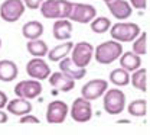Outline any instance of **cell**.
I'll return each instance as SVG.
<instances>
[{"label": "cell", "mask_w": 150, "mask_h": 135, "mask_svg": "<svg viewBox=\"0 0 150 135\" xmlns=\"http://www.w3.org/2000/svg\"><path fill=\"white\" fill-rule=\"evenodd\" d=\"M103 96V108L108 115H120L126 109V95L123 90L107 89Z\"/></svg>", "instance_id": "cell-4"}, {"label": "cell", "mask_w": 150, "mask_h": 135, "mask_svg": "<svg viewBox=\"0 0 150 135\" xmlns=\"http://www.w3.org/2000/svg\"><path fill=\"white\" fill-rule=\"evenodd\" d=\"M48 78H49V84L54 89L59 90V92H65L67 93V92H71L75 87L74 78H71L69 76H67L62 71H59V73H51V76Z\"/></svg>", "instance_id": "cell-14"}, {"label": "cell", "mask_w": 150, "mask_h": 135, "mask_svg": "<svg viewBox=\"0 0 150 135\" xmlns=\"http://www.w3.org/2000/svg\"><path fill=\"white\" fill-rule=\"evenodd\" d=\"M110 81H111L114 86H118V87H123V86H127L130 83V73L124 68H114L111 73H110Z\"/></svg>", "instance_id": "cell-25"}, {"label": "cell", "mask_w": 150, "mask_h": 135, "mask_svg": "<svg viewBox=\"0 0 150 135\" xmlns=\"http://www.w3.org/2000/svg\"><path fill=\"white\" fill-rule=\"evenodd\" d=\"M90 28L91 31L95 34H105L107 31H110V26H111V20L105 16H95L91 22H90Z\"/></svg>", "instance_id": "cell-26"}, {"label": "cell", "mask_w": 150, "mask_h": 135, "mask_svg": "<svg viewBox=\"0 0 150 135\" xmlns=\"http://www.w3.org/2000/svg\"><path fill=\"white\" fill-rule=\"evenodd\" d=\"M72 47H74V42L68 39V41H65L64 44H59V45L54 47L52 50H49L46 55H48V58H49L51 61L56 62V61H59V60L67 57V55L71 52Z\"/></svg>", "instance_id": "cell-20"}, {"label": "cell", "mask_w": 150, "mask_h": 135, "mask_svg": "<svg viewBox=\"0 0 150 135\" xmlns=\"http://www.w3.org/2000/svg\"><path fill=\"white\" fill-rule=\"evenodd\" d=\"M25 3L23 0H4L0 6V18L4 22L15 23L25 13Z\"/></svg>", "instance_id": "cell-5"}, {"label": "cell", "mask_w": 150, "mask_h": 135, "mask_svg": "<svg viewBox=\"0 0 150 135\" xmlns=\"http://www.w3.org/2000/svg\"><path fill=\"white\" fill-rule=\"evenodd\" d=\"M7 119H9L7 113H6L3 109H0V124H6V122H7Z\"/></svg>", "instance_id": "cell-32"}, {"label": "cell", "mask_w": 150, "mask_h": 135, "mask_svg": "<svg viewBox=\"0 0 150 135\" xmlns=\"http://www.w3.org/2000/svg\"><path fill=\"white\" fill-rule=\"evenodd\" d=\"M42 1H43V0H23L25 6H26V7H29V9H32V10L39 9V7H40V4H42Z\"/></svg>", "instance_id": "cell-30"}, {"label": "cell", "mask_w": 150, "mask_h": 135, "mask_svg": "<svg viewBox=\"0 0 150 135\" xmlns=\"http://www.w3.org/2000/svg\"><path fill=\"white\" fill-rule=\"evenodd\" d=\"M108 89V83L103 78H93L88 83H85L81 89V96L90 102L97 100L105 93V90Z\"/></svg>", "instance_id": "cell-10"}, {"label": "cell", "mask_w": 150, "mask_h": 135, "mask_svg": "<svg viewBox=\"0 0 150 135\" xmlns=\"http://www.w3.org/2000/svg\"><path fill=\"white\" fill-rule=\"evenodd\" d=\"M42 93V84L39 80L30 78V80H22L15 86V95L18 97H23L28 100L36 99Z\"/></svg>", "instance_id": "cell-9"}, {"label": "cell", "mask_w": 150, "mask_h": 135, "mask_svg": "<svg viewBox=\"0 0 150 135\" xmlns=\"http://www.w3.org/2000/svg\"><path fill=\"white\" fill-rule=\"evenodd\" d=\"M6 109L12 115L22 116V115H26V113H30L32 112V103L28 99L16 97V99H12V100H9L6 103Z\"/></svg>", "instance_id": "cell-16"}, {"label": "cell", "mask_w": 150, "mask_h": 135, "mask_svg": "<svg viewBox=\"0 0 150 135\" xmlns=\"http://www.w3.org/2000/svg\"><path fill=\"white\" fill-rule=\"evenodd\" d=\"M127 112L134 118H143L147 113V102L146 99H136L129 103Z\"/></svg>", "instance_id": "cell-24"}, {"label": "cell", "mask_w": 150, "mask_h": 135, "mask_svg": "<svg viewBox=\"0 0 150 135\" xmlns=\"http://www.w3.org/2000/svg\"><path fill=\"white\" fill-rule=\"evenodd\" d=\"M69 115L74 119L75 122H79V124H85L88 122L91 118H93V106H91V102L84 99V97H78L75 99L74 103L71 105V109H69Z\"/></svg>", "instance_id": "cell-6"}, {"label": "cell", "mask_w": 150, "mask_h": 135, "mask_svg": "<svg viewBox=\"0 0 150 135\" xmlns=\"http://www.w3.org/2000/svg\"><path fill=\"white\" fill-rule=\"evenodd\" d=\"M129 3H130L131 7H134L137 10H144L147 6V0H130Z\"/></svg>", "instance_id": "cell-29"}, {"label": "cell", "mask_w": 150, "mask_h": 135, "mask_svg": "<svg viewBox=\"0 0 150 135\" xmlns=\"http://www.w3.org/2000/svg\"><path fill=\"white\" fill-rule=\"evenodd\" d=\"M26 73L29 74L30 78L35 80H46L51 76V67L48 65V62L42 57H33L28 64H26Z\"/></svg>", "instance_id": "cell-11"}, {"label": "cell", "mask_w": 150, "mask_h": 135, "mask_svg": "<svg viewBox=\"0 0 150 135\" xmlns=\"http://www.w3.org/2000/svg\"><path fill=\"white\" fill-rule=\"evenodd\" d=\"M72 23L69 19H55V23L52 26L54 38L59 41H68L72 34Z\"/></svg>", "instance_id": "cell-17"}, {"label": "cell", "mask_w": 150, "mask_h": 135, "mask_svg": "<svg viewBox=\"0 0 150 135\" xmlns=\"http://www.w3.org/2000/svg\"><path fill=\"white\" fill-rule=\"evenodd\" d=\"M104 1H105V3H108V1H111V0H104Z\"/></svg>", "instance_id": "cell-33"}, {"label": "cell", "mask_w": 150, "mask_h": 135, "mask_svg": "<svg viewBox=\"0 0 150 135\" xmlns=\"http://www.w3.org/2000/svg\"><path fill=\"white\" fill-rule=\"evenodd\" d=\"M142 29L133 22H118L110 26V35L117 42H131L140 35Z\"/></svg>", "instance_id": "cell-3"}, {"label": "cell", "mask_w": 150, "mask_h": 135, "mask_svg": "<svg viewBox=\"0 0 150 135\" xmlns=\"http://www.w3.org/2000/svg\"><path fill=\"white\" fill-rule=\"evenodd\" d=\"M59 70L62 73H65L67 76H69L71 78H74V80H81L87 74V68L78 67L68 55L62 60H59Z\"/></svg>", "instance_id": "cell-15"}, {"label": "cell", "mask_w": 150, "mask_h": 135, "mask_svg": "<svg viewBox=\"0 0 150 135\" xmlns=\"http://www.w3.org/2000/svg\"><path fill=\"white\" fill-rule=\"evenodd\" d=\"M19 74V68L16 65L15 61H10V60H1L0 61V80L1 81H13L16 80Z\"/></svg>", "instance_id": "cell-18"}, {"label": "cell", "mask_w": 150, "mask_h": 135, "mask_svg": "<svg viewBox=\"0 0 150 135\" xmlns=\"http://www.w3.org/2000/svg\"><path fill=\"white\" fill-rule=\"evenodd\" d=\"M130 81L134 89L140 90V92H146L147 90V70L146 68H137L133 71V76L130 77Z\"/></svg>", "instance_id": "cell-23"}, {"label": "cell", "mask_w": 150, "mask_h": 135, "mask_svg": "<svg viewBox=\"0 0 150 135\" xmlns=\"http://www.w3.org/2000/svg\"><path fill=\"white\" fill-rule=\"evenodd\" d=\"M71 7L72 1L69 0H43L39 9L46 19H68Z\"/></svg>", "instance_id": "cell-1"}, {"label": "cell", "mask_w": 150, "mask_h": 135, "mask_svg": "<svg viewBox=\"0 0 150 135\" xmlns=\"http://www.w3.org/2000/svg\"><path fill=\"white\" fill-rule=\"evenodd\" d=\"M94 57V47L90 42H78L74 44L71 50V60L74 61L78 67L87 68V65L91 62V58Z\"/></svg>", "instance_id": "cell-7"}, {"label": "cell", "mask_w": 150, "mask_h": 135, "mask_svg": "<svg viewBox=\"0 0 150 135\" xmlns=\"http://www.w3.org/2000/svg\"><path fill=\"white\" fill-rule=\"evenodd\" d=\"M42 34H43V25L39 20H29L22 26V35L28 41L40 38Z\"/></svg>", "instance_id": "cell-21"}, {"label": "cell", "mask_w": 150, "mask_h": 135, "mask_svg": "<svg viewBox=\"0 0 150 135\" xmlns=\"http://www.w3.org/2000/svg\"><path fill=\"white\" fill-rule=\"evenodd\" d=\"M0 48H1V38H0Z\"/></svg>", "instance_id": "cell-34"}, {"label": "cell", "mask_w": 150, "mask_h": 135, "mask_svg": "<svg viewBox=\"0 0 150 135\" xmlns=\"http://www.w3.org/2000/svg\"><path fill=\"white\" fill-rule=\"evenodd\" d=\"M118 62H120V67L127 70L129 73L137 70L140 65H142V58L140 55L134 54L133 51H126V52H121V55L118 57Z\"/></svg>", "instance_id": "cell-19"}, {"label": "cell", "mask_w": 150, "mask_h": 135, "mask_svg": "<svg viewBox=\"0 0 150 135\" xmlns=\"http://www.w3.org/2000/svg\"><path fill=\"white\" fill-rule=\"evenodd\" d=\"M20 124H40V121L38 119L35 115H30V113H26V115H22L19 119Z\"/></svg>", "instance_id": "cell-28"}, {"label": "cell", "mask_w": 150, "mask_h": 135, "mask_svg": "<svg viewBox=\"0 0 150 135\" xmlns=\"http://www.w3.org/2000/svg\"><path fill=\"white\" fill-rule=\"evenodd\" d=\"M97 16V9L93 4H85V3H72L71 13L68 19L71 22L78 23H90Z\"/></svg>", "instance_id": "cell-8"}, {"label": "cell", "mask_w": 150, "mask_h": 135, "mask_svg": "<svg viewBox=\"0 0 150 135\" xmlns=\"http://www.w3.org/2000/svg\"><path fill=\"white\" fill-rule=\"evenodd\" d=\"M133 52L137 55L147 54V34L146 32H140V35L133 41Z\"/></svg>", "instance_id": "cell-27"}, {"label": "cell", "mask_w": 150, "mask_h": 135, "mask_svg": "<svg viewBox=\"0 0 150 135\" xmlns=\"http://www.w3.org/2000/svg\"><path fill=\"white\" fill-rule=\"evenodd\" d=\"M107 7L112 16L118 20L129 19L133 13V7L127 0H111L107 3Z\"/></svg>", "instance_id": "cell-13"}, {"label": "cell", "mask_w": 150, "mask_h": 135, "mask_svg": "<svg viewBox=\"0 0 150 135\" xmlns=\"http://www.w3.org/2000/svg\"><path fill=\"white\" fill-rule=\"evenodd\" d=\"M68 105L62 100H54L48 105L46 108V122L48 124H64L67 116H68Z\"/></svg>", "instance_id": "cell-12"}, {"label": "cell", "mask_w": 150, "mask_h": 135, "mask_svg": "<svg viewBox=\"0 0 150 135\" xmlns=\"http://www.w3.org/2000/svg\"><path fill=\"white\" fill-rule=\"evenodd\" d=\"M26 50H28V52H29L32 57H45V55L48 54V51H49L46 42L39 38L29 39L28 44H26Z\"/></svg>", "instance_id": "cell-22"}, {"label": "cell", "mask_w": 150, "mask_h": 135, "mask_svg": "<svg viewBox=\"0 0 150 135\" xmlns=\"http://www.w3.org/2000/svg\"><path fill=\"white\" fill-rule=\"evenodd\" d=\"M123 52V45L121 42H117V41H105L103 44H100L97 48H94V57L95 61L100 62V64H111L115 60H118V57L121 55Z\"/></svg>", "instance_id": "cell-2"}, {"label": "cell", "mask_w": 150, "mask_h": 135, "mask_svg": "<svg viewBox=\"0 0 150 135\" xmlns=\"http://www.w3.org/2000/svg\"><path fill=\"white\" fill-rule=\"evenodd\" d=\"M7 102H9L7 95H6L4 92H1V90H0V109L6 108V103H7Z\"/></svg>", "instance_id": "cell-31"}]
</instances>
